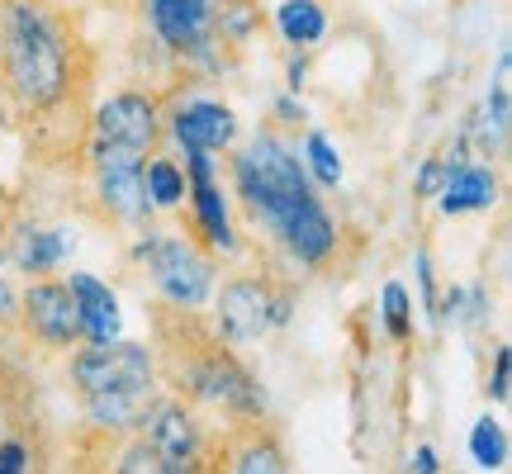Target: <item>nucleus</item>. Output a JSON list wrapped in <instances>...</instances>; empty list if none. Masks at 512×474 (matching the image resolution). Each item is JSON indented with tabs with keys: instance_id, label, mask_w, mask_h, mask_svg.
Listing matches in <instances>:
<instances>
[{
	"instance_id": "nucleus-13",
	"label": "nucleus",
	"mask_w": 512,
	"mask_h": 474,
	"mask_svg": "<svg viewBox=\"0 0 512 474\" xmlns=\"http://www.w3.org/2000/svg\"><path fill=\"white\" fill-rule=\"evenodd\" d=\"M185 171H190L195 223H200L204 242H209L214 252H238V237H233V223H228V209H223V190H219V181H214V152L185 147Z\"/></svg>"
},
{
	"instance_id": "nucleus-20",
	"label": "nucleus",
	"mask_w": 512,
	"mask_h": 474,
	"mask_svg": "<svg viewBox=\"0 0 512 474\" xmlns=\"http://www.w3.org/2000/svg\"><path fill=\"white\" fill-rule=\"evenodd\" d=\"M470 456L484 465V470H503L508 465V432L498 418H479L475 432H470Z\"/></svg>"
},
{
	"instance_id": "nucleus-26",
	"label": "nucleus",
	"mask_w": 512,
	"mask_h": 474,
	"mask_svg": "<svg viewBox=\"0 0 512 474\" xmlns=\"http://www.w3.org/2000/svg\"><path fill=\"white\" fill-rule=\"evenodd\" d=\"M413 470H418V474H437L441 470L437 451H432V446H418V451H413Z\"/></svg>"
},
{
	"instance_id": "nucleus-27",
	"label": "nucleus",
	"mask_w": 512,
	"mask_h": 474,
	"mask_svg": "<svg viewBox=\"0 0 512 474\" xmlns=\"http://www.w3.org/2000/svg\"><path fill=\"white\" fill-rule=\"evenodd\" d=\"M15 309H19V299H15V290L5 285V275H0V323H10V318H15Z\"/></svg>"
},
{
	"instance_id": "nucleus-25",
	"label": "nucleus",
	"mask_w": 512,
	"mask_h": 474,
	"mask_svg": "<svg viewBox=\"0 0 512 474\" xmlns=\"http://www.w3.org/2000/svg\"><path fill=\"white\" fill-rule=\"evenodd\" d=\"M441 181H446V162H427L418 176V195H437Z\"/></svg>"
},
{
	"instance_id": "nucleus-15",
	"label": "nucleus",
	"mask_w": 512,
	"mask_h": 474,
	"mask_svg": "<svg viewBox=\"0 0 512 474\" xmlns=\"http://www.w3.org/2000/svg\"><path fill=\"white\" fill-rule=\"evenodd\" d=\"M67 290H72V299H76L86 342H110V337H119V299L110 294L105 280L76 271V275H67Z\"/></svg>"
},
{
	"instance_id": "nucleus-6",
	"label": "nucleus",
	"mask_w": 512,
	"mask_h": 474,
	"mask_svg": "<svg viewBox=\"0 0 512 474\" xmlns=\"http://www.w3.org/2000/svg\"><path fill=\"white\" fill-rule=\"evenodd\" d=\"M67 380H72L76 399L86 394H105V389H143L157 384V356L138 342H91L86 351H76L67 365Z\"/></svg>"
},
{
	"instance_id": "nucleus-1",
	"label": "nucleus",
	"mask_w": 512,
	"mask_h": 474,
	"mask_svg": "<svg viewBox=\"0 0 512 474\" xmlns=\"http://www.w3.org/2000/svg\"><path fill=\"white\" fill-rule=\"evenodd\" d=\"M91 81V43L67 0H0V95L38 152L81 162Z\"/></svg>"
},
{
	"instance_id": "nucleus-29",
	"label": "nucleus",
	"mask_w": 512,
	"mask_h": 474,
	"mask_svg": "<svg viewBox=\"0 0 512 474\" xmlns=\"http://www.w3.org/2000/svg\"><path fill=\"white\" fill-rule=\"evenodd\" d=\"M67 5H72V0H67Z\"/></svg>"
},
{
	"instance_id": "nucleus-19",
	"label": "nucleus",
	"mask_w": 512,
	"mask_h": 474,
	"mask_svg": "<svg viewBox=\"0 0 512 474\" xmlns=\"http://www.w3.org/2000/svg\"><path fill=\"white\" fill-rule=\"evenodd\" d=\"M143 185H147V200L162 204V209H176L185 200V171L166 157H152L143 162Z\"/></svg>"
},
{
	"instance_id": "nucleus-18",
	"label": "nucleus",
	"mask_w": 512,
	"mask_h": 474,
	"mask_svg": "<svg viewBox=\"0 0 512 474\" xmlns=\"http://www.w3.org/2000/svg\"><path fill=\"white\" fill-rule=\"evenodd\" d=\"M67 256V237L62 233H43V228H24L15 237V261L24 275H48Z\"/></svg>"
},
{
	"instance_id": "nucleus-10",
	"label": "nucleus",
	"mask_w": 512,
	"mask_h": 474,
	"mask_svg": "<svg viewBox=\"0 0 512 474\" xmlns=\"http://www.w3.org/2000/svg\"><path fill=\"white\" fill-rule=\"evenodd\" d=\"M157 138H162V105H157V95H147V91L110 95V100L91 114V124H86V143L138 152V157H152Z\"/></svg>"
},
{
	"instance_id": "nucleus-14",
	"label": "nucleus",
	"mask_w": 512,
	"mask_h": 474,
	"mask_svg": "<svg viewBox=\"0 0 512 474\" xmlns=\"http://www.w3.org/2000/svg\"><path fill=\"white\" fill-rule=\"evenodd\" d=\"M171 138L181 147H200V152H223L238 138V114L219 105V100H185L166 114Z\"/></svg>"
},
{
	"instance_id": "nucleus-9",
	"label": "nucleus",
	"mask_w": 512,
	"mask_h": 474,
	"mask_svg": "<svg viewBox=\"0 0 512 474\" xmlns=\"http://www.w3.org/2000/svg\"><path fill=\"white\" fill-rule=\"evenodd\" d=\"M152 34L181 62H204L219 48V5L223 0H138Z\"/></svg>"
},
{
	"instance_id": "nucleus-16",
	"label": "nucleus",
	"mask_w": 512,
	"mask_h": 474,
	"mask_svg": "<svg viewBox=\"0 0 512 474\" xmlns=\"http://www.w3.org/2000/svg\"><path fill=\"white\" fill-rule=\"evenodd\" d=\"M498 195V181L489 166L460 162L446 171L441 181V214H475V209H489Z\"/></svg>"
},
{
	"instance_id": "nucleus-8",
	"label": "nucleus",
	"mask_w": 512,
	"mask_h": 474,
	"mask_svg": "<svg viewBox=\"0 0 512 474\" xmlns=\"http://www.w3.org/2000/svg\"><path fill=\"white\" fill-rule=\"evenodd\" d=\"M81 162L91 171L95 181V200L105 209L110 223H143L152 200H147V185H143V162L138 152H119V147H81Z\"/></svg>"
},
{
	"instance_id": "nucleus-22",
	"label": "nucleus",
	"mask_w": 512,
	"mask_h": 474,
	"mask_svg": "<svg viewBox=\"0 0 512 474\" xmlns=\"http://www.w3.org/2000/svg\"><path fill=\"white\" fill-rule=\"evenodd\" d=\"M304 152H309L313 176H318L323 185H337V181H342V157L332 152V143L323 138V133H309V143H304Z\"/></svg>"
},
{
	"instance_id": "nucleus-17",
	"label": "nucleus",
	"mask_w": 512,
	"mask_h": 474,
	"mask_svg": "<svg viewBox=\"0 0 512 474\" xmlns=\"http://www.w3.org/2000/svg\"><path fill=\"white\" fill-rule=\"evenodd\" d=\"M275 24H280V34H285L290 48H309V43H318L328 34V15H323L318 0H285L275 10Z\"/></svg>"
},
{
	"instance_id": "nucleus-24",
	"label": "nucleus",
	"mask_w": 512,
	"mask_h": 474,
	"mask_svg": "<svg viewBox=\"0 0 512 474\" xmlns=\"http://www.w3.org/2000/svg\"><path fill=\"white\" fill-rule=\"evenodd\" d=\"M489 394H494L498 403L508 399V347L494 351V384H489Z\"/></svg>"
},
{
	"instance_id": "nucleus-7",
	"label": "nucleus",
	"mask_w": 512,
	"mask_h": 474,
	"mask_svg": "<svg viewBox=\"0 0 512 474\" xmlns=\"http://www.w3.org/2000/svg\"><path fill=\"white\" fill-rule=\"evenodd\" d=\"M280 323H290V294H275L271 280H261V275H233L219 290V318H214V328L233 347H247V342L266 337Z\"/></svg>"
},
{
	"instance_id": "nucleus-4",
	"label": "nucleus",
	"mask_w": 512,
	"mask_h": 474,
	"mask_svg": "<svg viewBox=\"0 0 512 474\" xmlns=\"http://www.w3.org/2000/svg\"><path fill=\"white\" fill-rule=\"evenodd\" d=\"M138 261H147L152 285L166 304H190L200 309L209 290H214V256H204L190 237L171 233H147L138 242Z\"/></svg>"
},
{
	"instance_id": "nucleus-28",
	"label": "nucleus",
	"mask_w": 512,
	"mask_h": 474,
	"mask_svg": "<svg viewBox=\"0 0 512 474\" xmlns=\"http://www.w3.org/2000/svg\"><path fill=\"white\" fill-rule=\"evenodd\" d=\"M0 128H5V100H0Z\"/></svg>"
},
{
	"instance_id": "nucleus-2",
	"label": "nucleus",
	"mask_w": 512,
	"mask_h": 474,
	"mask_svg": "<svg viewBox=\"0 0 512 474\" xmlns=\"http://www.w3.org/2000/svg\"><path fill=\"white\" fill-rule=\"evenodd\" d=\"M233 190H238L242 209L299 266H323L337 252V223L323 209V200L313 195L304 162L280 138L261 133V138L233 152Z\"/></svg>"
},
{
	"instance_id": "nucleus-12",
	"label": "nucleus",
	"mask_w": 512,
	"mask_h": 474,
	"mask_svg": "<svg viewBox=\"0 0 512 474\" xmlns=\"http://www.w3.org/2000/svg\"><path fill=\"white\" fill-rule=\"evenodd\" d=\"M214 460H219V470H233V474H285L290 470L285 446L275 441V432L261 418H233V427L223 432Z\"/></svg>"
},
{
	"instance_id": "nucleus-21",
	"label": "nucleus",
	"mask_w": 512,
	"mask_h": 474,
	"mask_svg": "<svg viewBox=\"0 0 512 474\" xmlns=\"http://www.w3.org/2000/svg\"><path fill=\"white\" fill-rule=\"evenodd\" d=\"M384 328L394 342L413 337V309H408V290L403 285H384Z\"/></svg>"
},
{
	"instance_id": "nucleus-11",
	"label": "nucleus",
	"mask_w": 512,
	"mask_h": 474,
	"mask_svg": "<svg viewBox=\"0 0 512 474\" xmlns=\"http://www.w3.org/2000/svg\"><path fill=\"white\" fill-rule=\"evenodd\" d=\"M15 318L24 323V332H29L34 342H43V347H76V342L86 337L72 290L57 285V280H34L29 290L19 294Z\"/></svg>"
},
{
	"instance_id": "nucleus-23",
	"label": "nucleus",
	"mask_w": 512,
	"mask_h": 474,
	"mask_svg": "<svg viewBox=\"0 0 512 474\" xmlns=\"http://www.w3.org/2000/svg\"><path fill=\"white\" fill-rule=\"evenodd\" d=\"M418 280H422V304L437 318V275H432V256L418 252Z\"/></svg>"
},
{
	"instance_id": "nucleus-5",
	"label": "nucleus",
	"mask_w": 512,
	"mask_h": 474,
	"mask_svg": "<svg viewBox=\"0 0 512 474\" xmlns=\"http://www.w3.org/2000/svg\"><path fill=\"white\" fill-rule=\"evenodd\" d=\"M133 432L152 446L162 474L204 470V460H209V427L195 418V408L185 399H162V394H157V399L147 403L143 422H138Z\"/></svg>"
},
{
	"instance_id": "nucleus-3",
	"label": "nucleus",
	"mask_w": 512,
	"mask_h": 474,
	"mask_svg": "<svg viewBox=\"0 0 512 474\" xmlns=\"http://www.w3.org/2000/svg\"><path fill=\"white\" fill-rule=\"evenodd\" d=\"M147 313L162 356L157 370L190 408H219L223 418H266V389L233 356V342L219 328H209L190 304L157 299Z\"/></svg>"
}]
</instances>
